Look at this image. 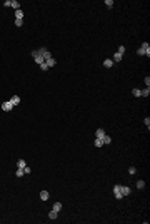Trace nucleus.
Returning <instances> with one entry per match:
<instances>
[{
  "instance_id": "nucleus-1",
  "label": "nucleus",
  "mask_w": 150,
  "mask_h": 224,
  "mask_svg": "<svg viewBox=\"0 0 150 224\" xmlns=\"http://www.w3.org/2000/svg\"><path fill=\"white\" fill-rule=\"evenodd\" d=\"M137 54L139 55H147V57H150V44L149 42H143L140 45V49L137 50Z\"/></svg>"
},
{
  "instance_id": "nucleus-2",
  "label": "nucleus",
  "mask_w": 150,
  "mask_h": 224,
  "mask_svg": "<svg viewBox=\"0 0 150 224\" xmlns=\"http://www.w3.org/2000/svg\"><path fill=\"white\" fill-rule=\"evenodd\" d=\"M32 57H33V60H35V62H37L38 65H40V64H43V62H45V60H43V57L40 55V54H38V50H33V52H32Z\"/></svg>"
},
{
  "instance_id": "nucleus-3",
  "label": "nucleus",
  "mask_w": 150,
  "mask_h": 224,
  "mask_svg": "<svg viewBox=\"0 0 150 224\" xmlns=\"http://www.w3.org/2000/svg\"><path fill=\"white\" fill-rule=\"evenodd\" d=\"M2 109L5 112H10V111H13V105H12L10 100H7V102H2Z\"/></svg>"
},
{
  "instance_id": "nucleus-4",
  "label": "nucleus",
  "mask_w": 150,
  "mask_h": 224,
  "mask_svg": "<svg viewBox=\"0 0 150 224\" xmlns=\"http://www.w3.org/2000/svg\"><path fill=\"white\" fill-rule=\"evenodd\" d=\"M120 192H122L123 196H129V194L132 192V189H130V187H127V186H122V187H120Z\"/></svg>"
},
{
  "instance_id": "nucleus-5",
  "label": "nucleus",
  "mask_w": 150,
  "mask_h": 224,
  "mask_svg": "<svg viewBox=\"0 0 150 224\" xmlns=\"http://www.w3.org/2000/svg\"><path fill=\"white\" fill-rule=\"evenodd\" d=\"M122 54H118V52H115V54H113V57H112V60H113V64H115V62H120V60H122Z\"/></svg>"
},
{
  "instance_id": "nucleus-6",
  "label": "nucleus",
  "mask_w": 150,
  "mask_h": 224,
  "mask_svg": "<svg viewBox=\"0 0 150 224\" xmlns=\"http://www.w3.org/2000/svg\"><path fill=\"white\" fill-rule=\"evenodd\" d=\"M10 102H12V105H19L20 104V97L19 95H13V97L10 99Z\"/></svg>"
},
{
  "instance_id": "nucleus-7",
  "label": "nucleus",
  "mask_w": 150,
  "mask_h": 224,
  "mask_svg": "<svg viewBox=\"0 0 150 224\" xmlns=\"http://www.w3.org/2000/svg\"><path fill=\"white\" fill-rule=\"evenodd\" d=\"M103 136H105V131H103V129H97V132H95V137H97V139H102Z\"/></svg>"
},
{
  "instance_id": "nucleus-8",
  "label": "nucleus",
  "mask_w": 150,
  "mask_h": 224,
  "mask_svg": "<svg viewBox=\"0 0 150 224\" xmlns=\"http://www.w3.org/2000/svg\"><path fill=\"white\" fill-rule=\"evenodd\" d=\"M45 64H47V65H48V69H50V67H54V65L57 64V60L54 59V57H52V59H48V60H45Z\"/></svg>"
},
{
  "instance_id": "nucleus-9",
  "label": "nucleus",
  "mask_w": 150,
  "mask_h": 224,
  "mask_svg": "<svg viewBox=\"0 0 150 224\" xmlns=\"http://www.w3.org/2000/svg\"><path fill=\"white\" fill-rule=\"evenodd\" d=\"M150 95V89L147 87V89H143V90H140V97H149Z\"/></svg>"
},
{
  "instance_id": "nucleus-10",
  "label": "nucleus",
  "mask_w": 150,
  "mask_h": 224,
  "mask_svg": "<svg viewBox=\"0 0 150 224\" xmlns=\"http://www.w3.org/2000/svg\"><path fill=\"white\" fill-rule=\"evenodd\" d=\"M10 7H13L15 10H20V3L17 0H12V2H10Z\"/></svg>"
},
{
  "instance_id": "nucleus-11",
  "label": "nucleus",
  "mask_w": 150,
  "mask_h": 224,
  "mask_svg": "<svg viewBox=\"0 0 150 224\" xmlns=\"http://www.w3.org/2000/svg\"><path fill=\"white\" fill-rule=\"evenodd\" d=\"M103 65L107 67V69H110V67L113 65V60H112V59H107V60H103Z\"/></svg>"
},
{
  "instance_id": "nucleus-12",
  "label": "nucleus",
  "mask_w": 150,
  "mask_h": 224,
  "mask_svg": "<svg viewBox=\"0 0 150 224\" xmlns=\"http://www.w3.org/2000/svg\"><path fill=\"white\" fill-rule=\"evenodd\" d=\"M25 166H27V164H25L23 159H20L19 162H17V169H25Z\"/></svg>"
},
{
  "instance_id": "nucleus-13",
  "label": "nucleus",
  "mask_w": 150,
  "mask_h": 224,
  "mask_svg": "<svg viewBox=\"0 0 150 224\" xmlns=\"http://www.w3.org/2000/svg\"><path fill=\"white\" fill-rule=\"evenodd\" d=\"M40 199H42V201H47L48 199V191H42V192H40Z\"/></svg>"
},
{
  "instance_id": "nucleus-14",
  "label": "nucleus",
  "mask_w": 150,
  "mask_h": 224,
  "mask_svg": "<svg viewBox=\"0 0 150 224\" xmlns=\"http://www.w3.org/2000/svg\"><path fill=\"white\" fill-rule=\"evenodd\" d=\"M102 140H103V144H110V142H112V137H110V136H107V134H105V136H103V137H102Z\"/></svg>"
},
{
  "instance_id": "nucleus-15",
  "label": "nucleus",
  "mask_w": 150,
  "mask_h": 224,
  "mask_svg": "<svg viewBox=\"0 0 150 224\" xmlns=\"http://www.w3.org/2000/svg\"><path fill=\"white\" fill-rule=\"evenodd\" d=\"M57 216H58V212H57V211H54V209L48 212V217H50V219H57Z\"/></svg>"
},
{
  "instance_id": "nucleus-16",
  "label": "nucleus",
  "mask_w": 150,
  "mask_h": 224,
  "mask_svg": "<svg viewBox=\"0 0 150 224\" xmlns=\"http://www.w3.org/2000/svg\"><path fill=\"white\" fill-rule=\"evenodd\" d=\"M94 144H95V147H102V146H103V140L95 137V142H94Z\"/></svg>"
},
{
  "instance_id": "nucleus-17",
  "label": "nucleus",
  "mask_w": 150,
  "mask_h": 224,
  "mask_svg": "<svg viewBox=\"0 0 150 224\" xmlns=\"http://www.w3.org/2000/svg\"><path fill=\"white\" fill-rule=\"evenodd\" d=\"M54 211H57V212L62 211V202H55V204H54Z\"/></svg>"
},
{
  "instance_id": "nucleus-18",
  "label": "nucleus",
  "mask_w": 150,
  "mask_h": 224,
  "mask_svg": "<svg viewBox=\"0 0 150 224\" xmlns=\"http://www.w3.org/2000/svg\"><path fill=\"white\" fill-rule=\"evenodd\" d=\"M145 187V181H137V189H143Z\"/></svg>"
},
{
  "instance_id": "nucleus-19",
  "label": "nucleus",
  "mask_w": 150,
  "mask_h": 224,
  "mask_svg": "<svg viewBox=\"0 0 150 224\" xmlns=\"http://www.w3.org/2000/svg\"><path fill=\"white\" fill-rule=\"evenodd\" d=\"M23 17V12L22 10H15V19H22Z\"/></svg>"
},
{
  "instance_id": "nucleus-20",
  "label": "nucleus",
  "mask_w": 150,
  "mask_h": 224,
  "mask_svg": "<svg viewBox=\"0 0 150 224\" xmlns=\"http://www.w3.org/2000/svg\"><path fill=\"white\" fill-rule=\"evenodd\" d=\"M105 5H107V9H112L113 7V0H105Z\"/></svg>"
},
{
  "instance_id": "nucleus-21",
  "label": "nucleus",
  "mask_w": 150,
  "mask_h": 224,
  "mask_svg": "<svg viewBox=\"0 0 150 224\" xmlns=\"http://www.w3.org/2000/svg\"><path fill=\"white\" fill-rule=\"evenodd\" d=\"M132 94H133L135 97H140V89H133V90H132Z\"/></svg>"
},
{
  "instance_id": "nucleus-22",
  "label": "nucleus",
  "mask_w": 150,
  "mask_h": 224,
  "mask_svg": "<svg viewBox=\"0 0 150 224\" xmlns=\"http://www.w3.org/2000/svg\"><path fill=\"white\" fill-rule=\"evenodd\" d=\"M15 174H17V177H22V176H25V174H23V169H17V172H15Z\"/></svg>"
},
{
  "instance_id": "nucleus-23",
  "label": "nucleus",
  "mask_w": 150,
  "mask_h": 224,
  "mask_svg": "<svg viewBox=\"0 0 150 224\" xmlns=\"http://www.w3.org/2000/svg\"><path fill=\"white\" fill-rule=\"evenodd\" d=\"M40 69H42L43 72H47V70H48V65L45 64V62H43V64H40Z\"/></svg>"
},
{
  "instance_id": "nucleus-24",
  "label": "nucleus",
  "mask_w": 150,
  "mask_h": 224,
  "mask_svg": "<svg viewBox=\"0 0 150 224\" xmlns=\"http://www.w3.org/2000/svg\"><path fill=\"white\" fill-rule=\"evenodd\" d=\"M22 24H23L22 19H15V25H17V27H22Z\"/></svg>"
},
{
  "instance_id": "nucleus-25",
  "label": "nucleus",
  "mask_w": 150,
  "mask_h": 224,
  "mask_svg": "<svg viewBox=\"0 0 150 224\" xmlns=\"http://www.w3.org/2000/svg\"><path fill=\"white\" fill-rule=\"evenodd\" d=\"M125 50H127V49H125V45H120V47H118V54H122V55H123V54H125Z\"/></svg>"
},
{
  "instance_id": "nucleus-26",
  "label": "nucleus",
  "mask_w": 150,
  "mask_h": 224,
  "mask_svg": "<svg viewBox=\"0 0 150 224\" xmlns=\"http://www.w3.org/2000/svg\"><path fill=\"white\" fill-rule=\"evenodd\" d=\"M135 172H137V167H133V166H132V167H129V174H132V176H133Z\"/></svg>"
},
{
  "instance_id": "nucleus-27",
  "label": "nucleus",
  "mask_w": 150,
  "mask_h": 224,
  "mask_svg": "<svg viewBox=\"0 0 150 224\" xmlns=\"http://www.w3.org/2000/svg\"><path fill=\"white\" fill-rule=\"evenodd\" d=\"M113 194H115V197H117V199H122V197H123V194L120 192V191H118V192H113Z\"/></svg>"
},
{
  "instance_id": "nucleus-28",
  "label": "nucleus",
  "mask_w": 150,
  "mask_h": 224,
  "mask_svg": "<svg viewBox=\"0 0 150 224\" xmlns=\"http://www.w3.org/2000/svg\"><path fill=\"white\" fill-rule=\"evenodd\" d=\"M30 172H32V169L25 166V169H23V174H30Z\"/></svg>"
},
{
  "instance_id": "nucleus-29",
  "label": "nucleus",
  "mask_w": 150,
  "mask_h": 224,
  "mask_svg": "<svg viewBox=\"0 0 150 224\" xmlns=\"http://www.w3.org/2000/svg\"><path fill=\"white\" fill-rule=\"evenodd\" d=\"M143 122H145V125H147V129H149V127H150V119H149V117H145V121H143Z\"/></svg>"
},
{
  "instance_id": "nucleus-30",
  "label": "nucleus",
  "mask_w": 150,
  "mask_h": 224,
  "mask_svg": "<svg viewBox=\"0 0 150 224\" xmlns=\"http://www.w3.org/2000/svg\"><path fill=\"white\" fill-rule=\"evenodd\" d=\"M145 85H147V87H149V85H150V77H149V75H147V77H145Z\"/></svg>"
},
{
  "instance_id": "nucleus-31",
  "label": "nucleus",
  "mask_w": 150,
  "mask_h": 224,
  "mask_svg": "<svg viewBox=\"0 0 150 224\" xmlns=\"http://www.w3.org/2000/svg\"><path fill=\"white\" fill-rule=\"evenodd\" d=\"M10 2H12V0H5V2H3V7H10Z\"/></svg>"
},
{
  "instance_id": "nucleus-32",
  "label": "nucleus",
  "mask_w": 150,
  "mask_h": 224,
  "mask_svg": "<svg viewBox=\"0 0 150 224\" xmlns=\"http://www.w3.org/2000/svg\"><path fill=\"white\" fill-rule=\"evenodd\" d=\"M120 187H122V186H113V192H118V191H120Z\"/></svg>"
}]
</instances>
